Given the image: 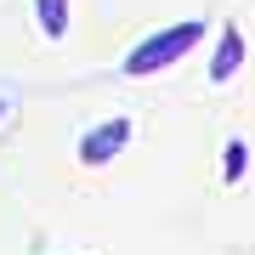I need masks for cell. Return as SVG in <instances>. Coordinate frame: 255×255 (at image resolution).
I'll return each instance as SVG.
<instances>
[{
	"label": "cell",
	"mask_w": 255,
	"mask_h": 255,
	"mask_svg": "<svg viewBox=\"0 0 255 255\" xmlns=\"http://www.w3.org/2000/svg\"><path fill=\"white\" fill-rule=\"evenodd\" d=\"M244 142H227V182H238V176H244Z\"/></svg>",
	"instance_id": "cell-5"
},
{
	"label": "cell",
	"mask_w": 255,
	"mask_h": 255,
	"mask_svg": "<svg viewBox=\"0 0 255 255\" xmlns=\"http://www.w3.org/2000/svg\"><path fill=\"white\" fill-rule=\"evenodd\" d=\"M238 63H244V34H238V28H221V46H216V57H210V80L227 85L238 74Z\"/></svg>",
	"instance_id": "cell-3"
},
{
	"label": "cell",
	"mask_w": 255,
	"mask_h": 255,
	"mask_svg": "<svg viewBox=\"0 0 255 255\" xmlns=\"http://www.w3.org/2000/svg\"><path fill=\"white\" fill-rule=\"evenodd\" d=\"M0 114H6V102H0Z\"/></svg>",
	"instance_id": "cell-6"
},
{
	"label": "cell",
	"mask_w": 255,
	"mask_h": 255,
	"mask_svg": "<svg viewBox=\"0 0 255 255\" xmlns=\"http://www.w3.org/2000/svg\"><path fill=\"white\" fill-rule=\"evenodd\" d=\"M199 40H204V23H170V28H159V34H147L142 46L125 57V74H130V80H147V74L182 63V57L199 46Z\"/></svg>",
	"instance_id": "cell-1"
},
{
	"label": "cell",
	"mask_w": 255,
	"mask_h": 255,
	"mask_svg": "<svg viewBox=\"0 0 255 255\" xmlns=\"http://www.w3.org/2000/svg\"><path fill=\"white\" fill-rule=\"evenodd\" d=\"M34 11H40L46 40H63V34H68V0H34Z\"/></svg>",
	"instance_id": "cell-4"
},
{
	"label": "cell",
	"mask_w": 255,
	"mask_h": 255,
	"mask_svg": "<svg viewBox=\"0 0 255 255\" xmlns=\"http://www.w3.org/2000/svg\"><path fill=\"white\" fill-rule=\"evenodd\" d=\"M125 142H130V119H102L97 130H85V142H80V164H108L114 153H125Z\"/></svg>",
	"instance_id": "cell-2"
}]
</instances>
